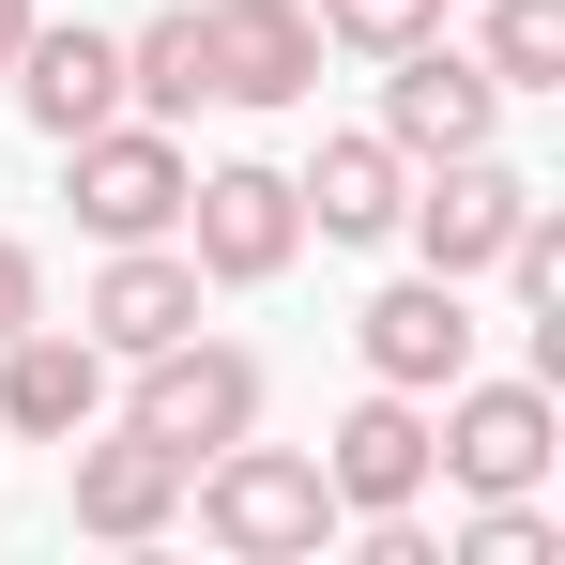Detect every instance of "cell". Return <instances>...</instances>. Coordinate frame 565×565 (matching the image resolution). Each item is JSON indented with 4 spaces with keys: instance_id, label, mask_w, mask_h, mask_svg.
Returning a JSON list of instances; mask_svg holds the SVG:
<instances>
[{
    "instance_id": "30bf717a",
    "label": "cell",
    "mask_w": 565,
    "mask_h": 565,
    "mask_svg": "<svg viewBox=\"0 0 565 565\" xmlns=\"http://www.w3.org/2000/svg\"><path fill=\"white\" fill-rule=\"evenodd\" d=\"M321 489H337V520H413V504H428V397L367 382V397L321 428Z\"/></svg>"
},
{
    "instance_id": "ffe728a7",
    "label": "cell",
    "mask_w": 565,
    "mask_h": 565,
    "mask_svg": "<svg viewBox=\"0 0 565 565\" xmlns=\"http://www.w3.org/2000/svg\"><path fill=\"white\" fill-rule=\"evenodd\" d=\"M489 276H504V306H565V214H551V184L520 199V230H504Z\"/></svg>"
},
{
    "instance_id": "6da1fadb",
    "label": "cell",
    "mask_w": 565,
    "mask_h": 565,
    "mask_svg": "<svg viewBox=\"0 0 565 565\" xmlns=\"http://www.w3.org/2000/svg\"><path fill=\"white\" fill-rule=\"evenodd\" d=\"M184 504H199V535L230 565H321L352 520H337V489H321V444H214V459L184 473Z\"/></svg>"
},
{
    "instance_id": "9c48e42d",
    "label": "cell",
    "mask_w": 565,
    "mask_h": 565,
    "mask_svg": "<svg viewBox=\"0 0 565 565\" xmlns=\"http://www.w3.org/2000/svg\"><path fill=\"white\" fill-rule=\"evenodd\" d=\"M367 122L413 153V169H444V153H489V138H504V93H489V62H473V46L428 31V46H397V62H382V107H367Z\"/></svg>"
},
{
    "instance_id": "2e32d148",
    "label": "cell",
    "mask_w": 565,
    "mask_h": 565,
    "mask_svg": "<svg viewBox=\"0 0 565 565\" xmlns=\"http://www.w3.org/2000/svg\"><path fill=\"white\" fill-rule=\"evenodd\" d=\"M122 107H138V122H199V107H214L199 0H169V15H138V31H122Z\"/></svg>"
},
{
    "instance_id": "7402d4cb",
    "label": "cell",
    "mask_w": 565,
    "mask_h": 565,
    "mask_svg": "<svg viewBox=\"0 0 565 565\" xmlns=\"http://www.w3.org/2000/svg\"><path fill=\"white\" fill-rule=\"evenodd\" d=\"M15 46H31V0H0V62H15Z\"/></svg>"
},
{
    "instance_id": "44dd1931",
    "label": "cell",
    "mask_w": 565,
    "mask_h": 565,
    "mask_svg": "<svg viewBox=\"0 0 565 565\" xmlns=\"http://www.w3.org/2000/svg\"><path fill=\"white\" fill-rule=\"evenodd\" d=\"M15 321H46V260H31V245L0 230V337H15Z\"/></svg>"
},
{
    "instance_id": "ba28073f",
    "label": "cell",
    "mask_w": 565,
    "mask_h": 565,
    "mask_svg": "<svg viewBox=\"0 0 565 565\" xmlns=\"http://www.w3.org/2000/svg\"><path fill=\"white\" fill-rule=\"evenodd\" d=\"M473 337H489V321H473V276H428V260L352 306V352H367V382H397V397H444V382L473 367Z\"/></svg>"
},
{
    "instance_id": "d6986e66",
    "label": "cell",
    "mask_w": 565,
    "mask_h": 565,
    "mask_svg": "<svg viewBox=\"0 0 565 565\" xmlns=\"http://www.w3.org/2000/svg\"><path fill=\"white\" fill-rule=\"evenodd\" d=\"M306 15H321V46H352V62H397V46L444 31V0H306Z\"/></svg>"
},
{
    "instance_id": "4fadbf2b",
    "label": "cell",
    "mask_w": 565,
    "mask_h": 565,
    "mask_svg": "<svg viewBox=\"0 0 565 565\" xmlns=\"http://www.w3.org/2000/svg\"><path fill=\"white\" fill-rule=\"evenodd\" d=\"M107 413V352L77 321H15L0 337V444H77Z\"/></svg>"
},
{
    "instance_id": "8fae6325",
    "label": "cell",
    "mask_w": 565,
    "mask_h": 565,
    "mask_svg": "<svg viewBox=\"0 0 565 565\" xmlns=\"http://www.w3.org/2000/svg\"><path fill=\"white\" fill-rule=\"evenodd\" d=\"M199 62H214V107H306L321 93V15L306 0H199Z\"/></svg>"
},
{
    "instance_id": "52a82bcc",
    "label": "cell",
    "mask_w": 565,
    "mask_h": 565,
    "mask_svg": "<svg viewBox=\"0 0 565 565\" xmlns=\"http://www.w3.org/2000/svg\"><path fill=\"white\" fill-rule=\"evenodd\" d=\"M62 520L107 535V551H153V535L184 520V459H169V444H138L122 413H93V428L62 444Z\"/></svg>"
},
{
    "instance_id": "5b68a950",
    "label": "cell",
    "mask_w": 565,
    "mask_h": 565,
    "mask_svg": "<svg viewBox=\"0 0 565 565\" xmlns=\"http://www.w3.org/2000/svg\"><path fill=\"white\" fill-rule=\"evenodd\" d=\"M184 260H199V290H276L290 260H306V199H290V169L214 153V169L184 184Z\"/></svg>"
},
{
    "instance_id": "277c9868",
    "label": "cell",
    "mask_w": 565,
    "mask_h": 565,
    "mask_svg": "<svg viewBox=\"0 0 565 565\" xmlns=\"http://www.w3.org/2000/svg\"><path fill=\"white\" fill-rule=\"evenodd\" d=\"M184 184H199V153H184V122H93V138H62V199H77V230L93 245H169L184 230Z\"/></svg>"
},
{
    "instance_id": "ac0fdd59",
    "label": "cell",
    "mask_w": 565,
    "mask_h": 565,
    "mask_svg": "<svg viewBox=\"0 0 565 565\" xmlns=\"http://www.w3.org/2000/svg\"><path fill=\"white\" fill-rule=\"evenodd\" d=\"M459 565H565V520L535 504V489H504V504L459 520Z\"/></svg>"
},
{
    "instance_id": "7a4b0ae2",
    "label": "cell",
    "mask_w": 565,
    "mask_h": 565,
    "mask_svg": "<svg viewBox=\"0 0 565 565\" xmlns=\"http://www.w3.org/2000/svg\"><path fill=\"white\" fill-rule=\"evenodd\" d=\"M565 459V397L551 367H459L444 397H428V489H459V504H504V489H551Z\"/></svg>"
},
{
    "instance_id": "7c38bea8",
    "label": "cell",
    "mask_w": 565,
    "mask_h": 565,
    "mask_svg": "<svg viewBox=\"0 0 565 565\" xmlns=\"http://www.w3.org/2000/svg\"><path fill=\"white\" fill-rule=\"evenodd\" d=\"M184 321H199V260H184V230H169V245H107V260H93V290H77V337H93L107 367L169 352Z\"/></svg>"
},
{
    "instance_id": "8992f818",
    "label": "cell",
    "mask_w": 565,
    "mask_h": 565,
    "mask_svg": "<svg viewBox=\"0 0 565 565\" xmlns=\"http://www.w3.org/2000/svg\"><path fill=\"white\" fill-rule=\"evenodd\" d=\"M520 199H535V169H504V138L489 153H444V169H413V199H397V245L428 276H489L504 230H520Z\"/></svg>"
},
{
    "instance_id": "3957f363",
    "label": "cell",
    "mask_w": 565,
    "mask_h": 565,
    "mask_svg": "<svg viewBox=\"0 0 565 565\" xmlns=\"http://www.w3.org/2000/svg\"><path fill=\"white\" fill-rule=\"evenodd\" d=\"M260 413H276V367H260V352H245V337H169V352H138V382H122V428H138V444H169V459H214V444H245V428H260Z\"/></svg>"
},
{
    "instance_id": "5bb4252c",
    "label": "cell",
    "mask_w": 565,
    "mask_h": 565,
    "mask_svg": "<svg viewBox=\"0 0 565 565\" xmlns=\"http://www.w3.org/2000/svg\"><path fill=\"white\" fill-rule=\"evenodd\" d=\"M0 77H15V107H31V138H93V122H122V31L31 15V46H15Z\"/></svg>"
},
{
    "instance_id": "e0dca14e",
    "label": "cell",
    "mask_w": 565,
    "mask_h": 565,
    "mask_svg": "<svg viewBox=\"0 0 565 565\" xmlns=\"http://www.w3.org/2000/svg\"><path fill=\"white\" fill-rule=\"evenodd\" d=\"M473 62H489V93H565V0H489L473 15Z\"/></svg>"
},
{
    "instance_id": "9a60e30c",
    "label": "cell",
    "mask_w": 565,
    "mask_h": 565,
    "mask_svg": "<svg viewBox=\"0 0 565 565\" xmlns=\"http://www.w3.org/2000/svg\"><path fill=\"white\" fill-rule=\"evenodd\" d=\"M290 199H306V230L321 245H397V199H413V153L382 138V122H337L306 169H290Z\"/></svg>"
}]
</instances>
